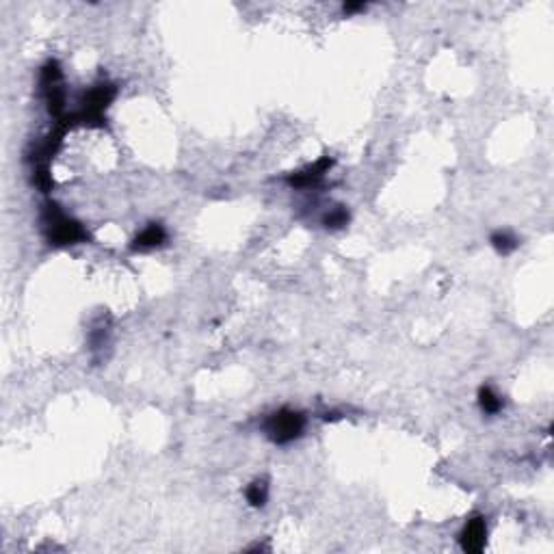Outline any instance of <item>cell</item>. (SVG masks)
<instances>
[{
    "label": "cell",
    "instance_id": "cell-1",
    "mask_svg": "<svg viewBox=\"0 0 554 554\" xmlns=\"http://www.w3.org/2000/svg\"><path fill=\"white\" fill-rule=\"evenodd\" d=\"M41 223H43V232L50 245L55 247H67V245H76L81 241H87V232L85 228L74 221L72 217H67L57 204L48 201L43 206L41 212Z\"/></svg>",
    "mask_w": 554,
    "mask_h": 554
},
{
    "label": "cell",
    "instance_id": "cell-2",
    "mask_svg": "<svg viewBox=\"0 0 554 554\" xmlns=\"http://www.w3.org/2000/svg\"><path fill=\"white\" fill-rule=\"evenodd\" d=\"M304 429H306V416L301 412L288 410V407L271 414L264 422L266 438L273 444H280V446L299 440L301 435H304Z\"/></svg>",
    "mask_w": 554,
    "mask_h": 554
},
{
    "label": "cell",
    "instance_id": "cell-3",
    "mask_svg": "<svg viewBox=\"0 0 554 554\" xmlns=\"http://www.w3.org/2000/svg\"><path fill=\"white\" fill-rule=\"evenodd\" d=\"M332 167H334V161L330 156H323L314 165L292 173L288 178V184L295 187V189H314V187H318L323 182L325 173H330Z\"/></svg>",
    "mask_w": 554,
    "mask_h": 554
},
{
    "label": "cell",
    "instance_id": "cell-4",
    "mask_svg": "<svg viewBox=\"0 0 554 554\" xmlns=\"http://www.w3.org/2000/svg\"><path fill=\"white\" fill-rule=\"evenodd\" d=\"M459 543L466 552H481L487 543V522L483 515H474L466 522L459 535Z\"/></svg>",
    "mask_w": 554,
    "mask_h": 554
},
{
    "label": "cell",
    "instance_id": "cell-5",
    "mask_svg": "<svg viewBox=\"0 0 554 554\" xmlns=\"http://www.w3.org/2000/svg\"><path fill=\"white\" fill-rule=\"evenodd\" d=\"M167 241V230L163 228L161 223H149L145 230H141L135 241H133V251H147V249H154V247H161L163 243Z\"/></svg>",
    "mask_w": 554,
    "mask_h": 554
},
{
    "label": "cell",
    "instance_id": "cell-6",
    "mask_svg": "<svg viewBox=\"0 0 554 554\" xmlns=\"http://www.w3.org/2000/svg\"><path fill=\"white\" fill-rule=\"evenodd\" d=\"M245 496H247V502L251 507H256V509L264 507L266 500H269V483L264 481V478H258V481L247 485Z\"/></svg>",
    "mask_w": 554,
    "mask_h": 554
},
{
    "label": "cell",
    "instance_id": "cell-7",
    "mask_svg": "<svg viewBox=\"0 0 554 554\" xmlns=\"http://www.w3.org/2000/svg\"><path fill=\"white\" fill-rule=\"evenodd\" d=\"M478 407H481L483 414L494 416L502 410V398L494 392V388L483 386L481 390H478Z\"/></svg>",
    "mask_w": 554,
    "mask_h": 554
},
{
    "label": "cell",
    "instance_id": "cell-8",
    "mask_svg": "<svg viewBox=\"0 0 554 554\" xmlns=\"http://www.w3.org/2000/svg\"><path fill=\"white\" fill-rule=\"evenodd\" d=\"M489 243H492V247L498 251L500 256H509L511 251H515L518 249V238L511 234V232H494L492 234V238H489Z\"/></svg>",
    "mask_w": 554,
    "mask_h": 554
},
{
    "label": "cell",
    "instance_id": "cell-9",
    "mask_svg": "<svg viewBox=\"0 0 554 554\" xmlns=\"http://www.w3.org/2000/svg\"><path fill=\"white\" fill-rule=\"evenodd\" d=\"M346 223H349V210L344 206H336V208H332L330 212L323 217V225H325V228H330V230L344 228Z\"/></svg>",
    "mask_w": 554,
    "mask_h": 554
},
{
    "label": "cell",
    "instance_id": "cell-10",
    "mask_svg": "<svg viewBox=\"0 0 554 554\" xmlns=\"http://www.w3.org/2000/svg\"><path fill=\"white\" fill-rule=\"evenodd\" d=\"M364 9H366L364 3H346V5L342 7L344 13H356V11H364Z\"/></svg>",
    "mask_w": 554,
    "mask_h": 554
}]
</instances>
